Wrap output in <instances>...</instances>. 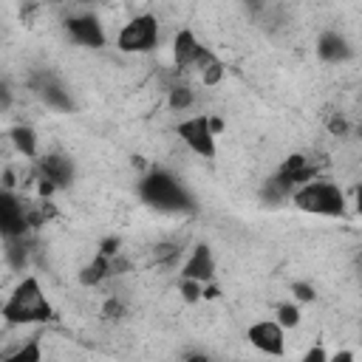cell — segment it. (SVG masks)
<instances>
[{
  "instance_id": "cell-2",
  "label": "cell",
  "mask_w": 362,
  "mask_h": 362,
  "mask_svg": "<svg viewBox=\"0 0 362 362\" xmlns=\"http://www.w3.org/2000/svg\"><path fill=\"white\" fill-rule=\"evenodd\" d=\"M291 204L300 212L308 215H325V218H342L345 215V192L339 184H334L331 178H311L305 184H300L291 192Z\"/></svg>"
},
{
  "instance_id": "cell-16",
  "label": "cell",
  "mask_w": 362,
  "mask_h": 362,
  "mask_svg": "<svg viewBox=\"0 0 362 362\" xmlns=\"http://www.w3.org/2000/svg\"><path fill=\"white\" fill-rule=\"evenodd\" d=\"M283 331L286 328H300V322H303V311H300V303H277L274 305V317H272Z\"/></svg>"
},
{
  "instance_id": "cell-7",
  "label": "cell",
  "mask_w": 362,
  "mask_h": 362,
  "mask_svg": "<svg viewBox=\"0 0 362 362\" xmlns=\"http://www.w3.org/2000/svg\"><path fill=\"white\" fill-rule=\"evenodd\" d=\"M246 342L263 356H286V331L274 320H257L246 328Z\"/></svg>"
},
{
  "instance_id": "cell-1",
  "label": "cell",
  "mask_w": 362,
  "mask_h": 362,
  "mask_svg": "<svg viewBox=\"0 0 362 362\" xmlns=\"http://www.w3.org/2000/svg\"><path fill=\"white\" fill-rule=\"evenodd\" d=\"M51 317H54V308L40 286V277H34V274L23 277L11 288V294L3 300V308H0V320L11 328L45 325Z\"/></svg>"
},
{
  "instance_id": "cell-5",
  "label": "cell",
  "mask_w": 362,
  "mask_h": 362,
  "mask_svg": "<svg viewBox=\"0 0 362 362\" xmlns=\"http://www.w3.org/2000/svg\"><path fill=\"white\" fill-rule=\"evenodd\" d=\"M178 139L201 158H215L218 153V144H215V133L209 127V116L206 113H195V116H187L178 122L175 127Z\"/></svg>"
},
{
  "instance_id": "cell-13",
  "label": "cell",
  "mask_w": 362,
  "mask_h": 362,
  "mask_svg": "<svg viewBox=\"0 0 362 362\" xmlns=\"http://www.w3.org/2000/svg\"><path fill=\"white\" fill-rule=\"evenodd\" d=\"M317 54L325 59V62H342L351 57V48L345 42V37H339L337 31H325L320 40H317Z\"/></svg>"
},
{
  "instance_id": "cell-4",
  "label": "cell",
  "mask_w": 362,
  "mask_h": 362,
  "mask_svg": "<svg viewBox=\"0 0 362 362\" xmlns=\"http://www.w3.org/2000/svg\"><path fill=\"white\" fill-rule=\"evenodd\" d=\"M158 45V17L144 11L133 14L116 34V48L122 54H150Z\"/></svg>"
},
{
  "instance_id": "cell-17",
  "label": "cell",
  "mask_w": 362,
  "mask_h": 362,
  "mask_svg": "<svg viewBox=\"0 0 362 362\" xmlns=\"http://www.w3.org/2000/svg\"><path fill=\"white\" fill-rule=\"evenodd\" d=\"M198 74H201V82H204L206 88H215V85H221V79L226 76V65H223L218 57H212Z\"/></svg>"
},
{
  "instance_id": "cell-19",
  "label": "cell",
  "mask_w": 362,
  "mask_h": 362,
  "mask_svg": "<svg viewBox=\"0 0 362 362\" xmlns=\"http://www.w3.org/2000/svg\"><path fill=\"white\" fill-rule=\"evenodd\" d=\"M300 362H328V351L322 345H308L305 354L300 356Z\"/></svg>"
},
{
  "instance_id": "cell-14",
  "label": "cell",
  "mask_w": 362,
  "mask_h": 362,
  "mask_svg": "<svg viewBox=\"0 0 362 362\" xmlns=\"http://www.w3.org/2000/svg\"><path fill=\"white\" fill-rule=\"evenodd\" d=\"M0 362H42V337H28L14 351H8Z\"/></svg>"
},
{
  "instance_id": "cell-11",
  "label": "cell",
  "mask_w": 362,
  "mask_h": 362,
  "mask_svg": "<svg viewBox=\"0 0 362 362\" xmlns=\"http://www.w3.org/2000/svg\"><path fill=\"white\" fill-rule=\"evenodd\" d=\"M110 277H113V257H107V255H102V252H96V255L79 269V274H76L79 286H85V288H96V286L107 283Z\"/></svg>"
},
{
  "instance_id": "cell-10",
  "label": "cell",
  "mask_w": 362,
  "mask_h": 362,
  "mask_svg": "<svg viewBox=\"0 0 362 362\" xmlns=\"http://www.w3.org/2000/svg\"><path fill=\"white\" fill-rule=\"evenodd\" d=\"M181 280H195L201 286L215 280V257H212L209 246L198 243L189 249V257L181 263Z\"/></svg>"
},
{
  "instance_id": "cell-20",
  "label": "cell",
  "mask_w": 362,
  "mask_h": 362,
  "mask_svg": "<svg viewBox=\"0 0 362 362\" xmlns=\"http://www.w3.org/2000/svg\"><path fill=\"white\" fill-rule=\"evenodd\" d=\"M328 362H356V354L351 348H339V351L328 354Z\"/></svg>"
},
{
  "instance_id": "cell-22",
  "label": "cell",
  "mask_w": 362,
  "mask_h": 362,
  "mask_svg": "<svg viewBox=\"0 0 362 362\" xmlns=\"http://www.w3.org/2000/svg\"><path fill=\"white\" fill-rule=\"evenodd\" d=\"M0 308H3V297H0Z\"/></svg>"
},
{
  "instance_id": "cell-9",
  "label": "cell",
  "mask_w": 362,
  "mask_h": 362,
  "mask_svg": "<svg viewBox=\"0 0 362 362\" xmlns=\"http://www.w3.org/2000/svg\"><path fill=\"white\" fill-rule=\"evenodd\" d=\"M65 31L71 34V40L76 45H85V48H102L107 42V34H105V25L99 17L93 14H76V17H68L65 20Z\"/></svg>"
},
{
  "instance_id": "cell-12",
  "label": "cell",
  "mask_w": 362,
  "mask_h": 362,
  "mask_svg": "<svg viewBox=\"0 0 362 362\" xmlns=\"http://www.w3.org/2000/svg\"><path fill=\"white\" fill-rule=\"evenodd\" d=\"M8 144L14 147V153H20L28 161H37L40 158V136L28 124H14L8 130Z\"/></svg>"
},
{
  "instance_id": "cell-6",
  "label": "cell",
  "mask_w": 362,
  "mask_h": 362,
  "mask_svg": "<svg viewBox=\"0 0 362 362\" xmlns=\"http://www.w3.org/2000/svg\"><path fill=\"white\" fill-rule=\"evenodd\" d=\"M170 48H173V62H175L178 71H192V68L201 71V68L215 57L209 48L201 45V40L195 37L192 28H178Z\"/></svg>"
},
{
  "instance_id": "cell-18",
  "label": "cell",
  "mask_w": 362,
  "mask_h": 362,
  "mask_svg": "<svg viewBox=\"0 0 362 362\" xmlns=\"http://www.w3.org/2000/svg\"><path fill=\"white\" fill-rule=\"evenodd\" d=\"M201 291H204L201 283H195V280H181V297H184V303H198V300H201Z\"/></svg>"
},
{
  "instance_id": "cell-8",
  "label": "cell",
  "mask_w": 362,
  "mask_h": 362,
  "mask_svg": "<svg viewBox=\"0 0 362 362\" xmlns=\"http://www.w3.org/2000/svg\"><path fill=\"white\" fill-rule=\"evenodd\" d=\"M34 181H45L54 189L68 187L74 181V161L62 153H42L34 161Z\"/></svg>"
},
{
  "instance_id": "cell-15",
  "label": "cell",
  "mask_w": 362,
  "mask_h": 362,
  "mask_svg": "<svg viewBox=\"0 0 362 362\" xmlns=\"http://www.w3.org/2000/svg\"><path fill=\"white\" fill-rule=\"evenodd\" d=\"M192 105H195V93H192L189 85H170V90H167V107L173 113H184Z\"/></svg>"
},
{
  "instance_id": "cell-3",
  "label": "cell",
  "mask_w": 362,
  "mask_h": 362,
  "mask_svg": "<svg viewBox=\"0 0 362 362\" xmlns=\"http://www.w3.org/2000/svg\"><path fill=\"white\" fill-rule=\"evenodd\" d=\"M139 195L144 204L161 209V212H181L192 206L189 192L181 187V181L167 170H153L139 181Z\"/></svg>"
},
{
  "instance_id": "cell-21",
  "label": "cell",
  "mask_w": 362,
  "mask_h": 362,
  "mask_svg": "<svg viewBox=\"0 0 362 362\" xmlns=\"http://www.w3.org/2000/svg\"><path fill=\"white\" fill-rule=\"evenodd\" d=\"M184 362H212V359H209L206 354H189V356H187Z\"/></svg>"
}]
</instances>
